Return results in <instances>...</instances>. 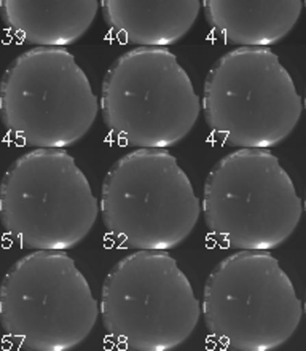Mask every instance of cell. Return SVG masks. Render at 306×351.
<instances>
[{"instance_id": "cell-10", "label": "cell", "mask_w": 306, "mask_h": 351, "mask_svg": "<svg viewBox=\"0 0 306 351\" xmlns=\"http://www.w3.org/2000/svg\"><path fill=\"white\" fill-rule=\"evenodd\" d=\"M214 31L238 47H271L297 26L303 0H203Z\"/></svg>"}, {"instance_id": "cell-9", "label": "cell", "mask_w": 306, "mask_h": 351, "mask_svg": "<svg viewBox=\"0 0 306 351\" xmlns=\"http://www.w3.org/2000/svg\"><path fill=\"white\" fill-rule=\"evenodd\" d=\"M99 101L66 47H34L10 62L0 82L5 128L36 149H66L84 139Z\"/></svg>"}, {"instance_id": "cell-6", "label": "cell", "mask_w": 306, "mask_h": 351, "mask_svg": "<svg viewBox=\"0 0 306 351\" xmlns=\"http://www.w3.org/2000/svg\"><path fill=\"white\" fill-rule=\"evenodd\" d=\"M201 313L209 334L233 351H271L288 343L302 300L268 251L240 250L209 273Z\"/></svg>"}, {"instance_id": "cell-8", "label": "cell", "mask_w": 306, "mask_h": 351, "mask_svg": "<svg viewBox=\"0 0 306 351\" xmlns=\"http://www.w3.org/2000/svg\"><path fill=\"white\" fill-rule=\"evenodd\" d=\"M93 291L66 251L36 250L16 261L0 285V324L32 351H67L98 323Z\"/></svg>"}, {"instance_id": "cell-1", "label": "cell", "mask_w": 306, "mask_h": 351, "mask_svg": "<svg viewBox=\"0 0 306 351\" xmlns=\"http://www.w3.org/2000/svg\"><path fill=\"white\" fill-rule=\"evenodd\" d=\"M99 313L107 334L133 351H169L196 329L201 305L168 251L138 250L107 273Z\"/></svg>"}, {"instance_id": "cell-7", "label": "cell", "mask_w": 306, "mask_h": 351, "mask_svg": "<svg viewBox=\"0 0 306 351\" xmlns=\"http://www.w3.org/2000/svg\"><path fill=\"white\" fill-rule=\"evenodd\" d=\"M99 107L107 128L123 143L168 149L196 125L201 101L166 47H136L112 62Z\"/></svg>"}, {"instance_id": "cell-2", "label": "cell", "mask_w": 306, "mask_h": 351, "mask_svg": "<svg viewBox=\"0 0 306 351\" xmlns=\"http://www.w3.org/2000/svg\"><path fill=\"white\" fill-rule=\"evenodd\" d=\"M201 209L212 235L235 250L271 251L297 230L302 198L268 149H238L214 165Z\"/></svg>"}, {"instance_id": "cell-12", "label": "cell", "mask_w": 306, "mask_h": 351, "mask_svg": "<svg viewBox=\"0 0 306 351\" xmlns=\"http://www.w3.org/2000/svg\"><path fill=\"white\" fill-rule=\"evenodd\" d=\"M112 31L138 47H169L196 23L201 0H101Z\"/></svg>"}, {"instance_id": "cell-5", "label": "cell", "mask_w": 306, "mask_h": 351, "mask_svg": "<svg viewBox=\"0 0 306 351\" xmlns=\"http://www.w3.org/2000/svg\"><path fill=\"white\" fill-rule=\"evenodd\" d=\"M201 107L214 133L240 149H270L292 134L302 96L270 47H238L214 62Z\"/></svg>"}, {"instance_id": "cell-3", "label": "cell", "mask_w": 306, "mask_h": 351, "mask_svg": "<svg viewBox=\"0 0 306 351\" xmlns=\"http://www.w3.org/2000/svg\"><path fill=\"white\" fill-rule=\"evenodd\" d=\"M99 209L110 235L131 250L169 251L190 237L201 203L166 149H136L112 165Z\"/></svg>"}, {"instance_id": "cell-11", "label": "cell", "mask_w": 306, "mask_h": 351, "mask_svg": "<svg viewBox=\"0 0 306 351\" xmlns=\"http://www.w3.org/2000/svg\"><path fill=\"white\" fill-rule=\"evenodd\" d=\"M99 0H0V14L14 36L36 47L79 42L98 16Z\"/></svg>"}, {"instance_id": "cell-4", "label": "cell", "mask_w": 306, "mask_h": 351, "mask_svg": "<svg viewBox=\"0 0 306 351\" xmlns=\"http://www.w3.org/2000/svg\"><path fill=\"white\" fill-rule=\"evenodd\" d=\"M99 203L64 149H34L10 165L0 182V221L29 250L67 251L94 227Z\"/></svg>"}]
</instances>
